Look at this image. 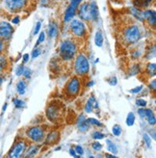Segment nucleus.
<instances>
[{
    "label": "nucleus",
    "instance_id": "f257e3e1",
    "mask_svg": "<svg viewBox=\"0 0 156 158\" xmlns=\"http://www.w3.org/2000/svg\"><path fill=\"white\" fill-rule=\"evenodd\" d=\"M77 51V46L74 41L71 40H65L61 42L59 47V55L64 61L73 60Z\"/></svg>",
    "mask_w": 156,
    "mask_h": 158
},
{
    "label": "nucleus",
    "instance_id": "f03ea898",
    "mask_svg": "<svg viewBox=\"0 0 156 158\" xmlns=\"http://www.w3.org/2000/svg\"><path fill=\"white\" fill-rule=\"evenodd\" d=\"M123 39L129 45L136 44L141 39V31L137 25H130L123 31Z\"/></svg>",
    "mask_w": 156,
    "mask_h": 158
},
{
    "label": "nucleus",
    "instance_id": "7ed1b4c3",
    "mask_svg": "<svg viewBox=\"0 0 156 158\" xmlns=\"http://www.w3.org/2000/svg\"><path fill=\"white\" fill-rule=\"evenodd\" d=\"M74 70L79 75H86L90 71V64L85 55L79 54L76 56L74 62Z\"/></svg>",
    "mask_w": 156,
    "mask_h": 158
},
{
    "label": "nucleus",
    "instance_id": "20e7f679",
    "mask_svg": "<svg viewBox=\"0 0 156 158\" xmlns=\"http://www.w3.org/2000/svg\"><path fill=\"white\" fill-rule=\"evenodd\" d=\"M70 30L73 34L78 38L84 37L86 34V26L83 21L79 20H71L70 22Z\"/></svg>",
    "mask_w": 156,
    "mask_h": 158
},
{
    "label": "nucleus",
    "instance_id": "39448f33",
    "mask_svg": "<svg viewBox=\"0 0 156 158\" xmlns=\"http://www.w3.org/2000/svg\"><path fill=\"white\" fill-rule=\"evenodd\" d=\"M26 149V144L23 141L16 142L8 153V158H21Z\"/></svg>",
    "mask_w": 156,
    "mask_h": 158
},
{
    "label": "nucleus",
    "instance_id": "423d86ee",
    "mask_svg": "<svg viewBox=\"0 0 156 158\" xmlns=\"http://www.w3.org/2000/svg\"><path fill=\"white\" fill-rule=\"evenodd\" d=\"M28 0H5V5L12 13H17L25 8Z\"/></svg>",
    "mask_w": 156,
    "mask_h": 158
},
{
    "label": "nucleus",
    "instance_id": "0eeeda50",
    "mask_svg": "<svg viewBox=\"0 0 156 158\" xmlns=\"http://www.w3.org/2000/svg\"><path fill=\"white\" fill-rule=\"evenodd\" d=\"M27 136L34 142L40 143L44 138V131L40 126H32L27 130Z\"/></svg>",
    "mask_w": 156,
    "mask_h": 158
},
{
    "label": "nucleus",
    "instance_id": "6e6552de",
    "mask_svg": "<svg viewBox=\"0 0 156 158\" xmlns=\"http://www.w3.org/2000/svg\"><path fill=\"white\" fill-rule=\"evenodd\" d=\"M14 33V28L7 21L0 22V39L7 40L11 38V36Z\"/></svg>",
    "mask_w": 156,
    "mask_h": 158
},
{
    "label": "nucleus",
    "instance_id": "1a4fd4ad",
    "mask_svg": "<svg viewBox=\"0 0 156 158\" xmlns=\"http://www.w3.org/2000/svg\"><path fill=\"white\" fill-rule=\"evenodd\" d=\"M67 91L69 95H76L80 91V81L77 77H73L67 85Z\"/></svg>",
    "mask_w": 156,
    "mask_h": 158
},
{
    "label": "nucleus",
    "instance_id": "9d476101",
    "mask_svg": "<svg viewBox=\"0 0 156 158\" xmlns=\"http://www.w3.org/2000/svg\"><path fill=\"white\" fill-rule=\"evenodd\" d=\"M78 15L82 20L90 21L91 20V15H90V4L83 3L80 5L79 10H78Z\"/></svg>",
    "mask_w": 156,
    "mask_h": 158
},
{
    "label": "nucleus",
    "instance_id": "9b49d317",
    "mask_svg": "<svg viewBox=\"0 0 156 158\" xmlns=\"http://www.w3.org/2000/svg\"><path fill=\"white\" fill-rule=\"evenodd\" d=\"M46 115H47V118H48L51 121H55L59 118V115H60L59 107L57 105L51 104L48 108H47Z\"/></svg>",
    "mask_w": 156,
    "mask_h": 158
},
{
    "label": "nucleus",
    "instance_id": "f8f14e48",
    "mask_svg": "<svg viewBox=\"0 0 156 158\" xmlns=\"http://www.w3.org/2000/svg\"><path fill=\"white\" fill-rule=\"evenodd\" d=\"M145 20L148 21V23L152 26H155L156 24V13L154 10H147L144 12Z\"/></svg>",
    "mask_w": 156,
    "mask_h": 158
},
{
    "label": "nucleus",
    "instance_id": "ddd939ff",
    "mask_svg": "<svg viewBox=\"0 0 156 158\" xmlns=\"http://www.w3.org/2000/svg\"><path fill=\"white\" fill-rule=\"evenodd\" d=\"M76 7H74V6H73L71 4L69 5V7L67 8V10H66V13H65V21L66 22H69L71 20L73 19L74 16H75V13H76Z\"/></svg>",
    "mask_w": 156,
    "mask_h": 158
},
{
    "label": "nucleus",
    "instance_id": "4468645a",
    "mask_svg": "<svg viewBox=\"0 0 156 158\" xmlns=\"http://www.w3.org/2000/svg\"><path fill=\"white\" fill-rule=\"evenodd\" d=\"M89 126L90 125L86 123L85 117H84L83 115H81V116L79 117V119H78V123H77L78 129H79V131H81V132H85L89 129Z\"/></svg>",
    "mask_w": 156,
    "mask_h": 158
},
{
    "label": "nucleus",
    "instance_id": "2eb2a0df",
    "mask_svg": "<svg viewBox=\"0 0 156 158\" xmlns=\"http://www.w3.org/2000/svg\"><path fill=\"white\" fill-rule=\"evenodd\" d=\"M90 15H91V20H98V7L95 2H92L90 4Z\"/></svg>",
    "mask_w": 156,
    "mask_h": 158
},
{
    "label": "nucleus",
    "instance_id": "dca6fc26",
    "mask_svg": "<svg viewBox=\"0 0 156 158\" xmlns=\"http://www.w3.org/2000/svg\"><path fill=\"white\" fill-rule=\"evenodd\" d=\"M94 107L98 108V102H97V100H95V99L94 98V96H91V98L88 99L86 105H85V111L87 113H91L93 111Z\"/></svg>",
    "mask_w": 156,
    "mask_h": 158
},
{
    "label": "nucleus",
    "instance_id": "f3484780",
    "mask_svg": "<svg viewBox=\"0 0 156 158\" xmlns=\"http://www.w3.org/2000/svg\"><path fill=\"white\" fill-rule=\"evenodd\" d=\"M130 12L132 13L136 19L140 21L145 20V16H144V12H142L140 9H138L137 7H131L130 8Z\"/></svg>",
    "mask_w": 156,
    "mask_h": 158
},
{
    "label": "nucleus",
    "instance_id": "a211bd4d",
    "mask_svg": "<svg viewBox=\"0 0 156 158\" xmlns=\"http://www.w3.org/2000/svg\"><path fill=\"white\" fill-rule=\"evenodd\" d=\"M58 35V25L55 22H50L48 26V36L50 38H54Z\"/></svg>",
    "mask_w": 156,
    "mask_h": 158
},
{
    "label": "nucleus",
    "instance_id": "6ab92c4d",
    "mask_svg": "<svg viewBox=\"0 0 156 158\" xmlns=\"http://www.w3.org/2000/svg\"><path fill=\"white\" fill-rule=\"evenodd\" d=\"M16 91L20 95H24L26 91V83L24 80H20L16 84Z\"/></svg>",
    "mask_w": 156,
    "mask_h": 158
},
{
    "label": "nucleus",
    "instance_id": "aec40b11",
    "mask_svg": "<svg viewBox=\"0 0 156 158\" xmlns=\"http://www.w3.org/2000/svg\"><path fill=\"white\" fill-rule=\"evenodd\" d=\"M94 44L97 46L98 47H101L103 45V36L101 34L100 31H98L95 33V36H94Z\"/></svg>",
    "mask_w": 156,
    "mask_h": 158
},
{
    "label": "nucleus",
    "instance_id": "412c9836",
    "mask_svg": "<svg viewBox=\"0 0 156 158\" xmlns=\"http://www.w3.org/2000/svg\"><path fill=\"white\" fill-rule=\"evenodd\" d=\"M59 137V133L58 132H52L48 135V137L46 138V143L47 144H52L55 143L57 141V139Z\"/></svg>",
    "mask_w": 156,
    "mask_h": 158
},
{
    "label": "nucleus",
    "instance_id": "4be33fe9",
    "mask_svg": "<svg viewBox=\"0 0 156 158\" xmlns=\"http://www.w3.org/2000/svg\"><path fill=\"white\" fill-rule=\"evenodd\" d=\"M106 144H107V149L109 151L113 154H116L118 153V149H117V145L114 144L113 142H111L110 140H106Z\"/></svg>",
    "mask_w": 156,
    "mask_h": 158
},
{
    "label": "nucleus",
    "instance_id": "5701e85b",
    "mask_svg": "<svg viewBox=\"0 0 156 158\" xmlns=\"http://www.w3.org/2000/svg\"><path fill=\"white\" fill-rule=\"evenodd\" d=\"M155 71H156V65H155V63L147 64V74L151 76H154L155 75Z\"/></svg>",
    "mask_w": 156,
    "mask_h": 158
},
{
    "label": "nucleus",
    "instance_id": "b1692460",
    "mask_svg": "<svg viewBox=\"0 0 156 158\" xmlns=\"http://www.w3.org/2000/svg\"><path fill=\"white\" fill-rule=\"evenodd\" d=\"M152 0H136L135 5L138 7H147L151 3Z\"/></svg>",
    "mask_w": 156,
    "mask_h": 158
},
{
    "label": "nucleus",
    "instance_id": "393cba45",
    "mask_svg": "<svg viewBox=\"0 0 156 158\" xmlns=\"http://www.w3.org/2000/svg\"><path fill=\"white\" fill-rule=\"evenodd\" d=\"M134 123H135V116L133 113L130 112V113H128L127 118H126V124L128 126H132L134 124Z\"/></svg>",
    "mask_w": 156,
    "mask_h": 158
},
{
    "label": "nucleus",
    "instance_id": "a878e982",
    "mask_svg": "<svg viewBox=\"0 0 156 158\" xmlns=\"http://www.w3.org/2000/svg\"><path fill=\"white\" fill-rule=\"evenodd\" d=\"M86 123L89 124V125H97V126H102V124L100 123L99 120H95V119H93V118H89V119H86Z\"/></svg>",
    "mask_w": 156,
    "mask_h": 158
},
{
    "label": "nucleus",
    "instance_id": "bb28decb",
    "mask_svg": "<svg viewBox=\"0 0 156 158\" xmlns=\"http://www.w3.org/2000/svg\"><path fill=\"white\" fill-rule=\"evenodd\" d=\"M38 151V147H31L29 149L28 153L25 155V158H31L33 155H35Z\"/></svg>",
    "mask_w": 156,
    "mask_h": 158
},
{
    "label": "nucleus",
    "instance_id": "cd10ccee",
    "mask_svg": "<svg viewBox=\"0 0 156 158\" xmlns=\"http://www.w3.org/2000/svg\"><path fill=\"white\" fill-rule=\"evenodd\" d=\"M112 132L115 136H119L122 134V127L119 126V124H115L112 128Z\"/></svg>",
    "mask_w": 156,
    "mask_h": 158
},
{
    "label": "nucleus",
    "instance_id": "c85d7f7f",
    "mask_svg": "<svg viewBox=\"0 0 156 158\" xmlns=\"http://www.w3.org/2000/svg\"><path fill=\"white\" fill-rule=\"evenodd\" d=\"M6 66H7V59H6L5 56L0 55V71L4 70Z\"/></svg>",
    "mask_w": 156,
    "mask_h": 158
},
{
    "label": "nucleus",
    "instance_id": "c756f323",
    "mask_svg": "<svg viewBox=\"0 0 156 158\" xmlns=\"http://www.w3.org/2000/svg\"><path fill=\"white\" fill-rule=\"evenodd\" d=\"M13 102H14V104L16 108H22L23 106H24V102L20 99H14Z\"/></svg>",
    "mask_w": 156,
    "mask_h": 158
},
{
    "label": "nucleus",
    "instance_id": "7c9ffc66",
    "mask_svg": "<svg viewBox=\"0 0 156 158\" xmlns=\"http://www.w3.org/2000/svg\"><path fill=\"white\" fill-rule=\"evenodd\" d=\"M144 141H145L146 145H147V148L151 147V139L148 136L147 133H145V134H144Z\"/></svg>",
    "mask_w": 156,
    "mask_h": 158
},
{
    "label": "nucleus",
    "instance_id": "2f4dec72",
    "mask_svg": "<svg viewBox=\"0 0 156 158\" xmlns=\"http://www.w3.org/2000/svg\"><path fill=\"white\" fill-rule=\"evenodd\" d=\"M93 138L94 140H101V139L104 138V134H103V133H101V132L95 131V132L93 133Z\"/></svg>",
    "mask_w": 156,
    "mask_h": 158
},
{
    "label": "nucleus",
    "instance_id": "473e14b6",
    "mask_svg": "<svg viewBox=\"0 0 156 158\" xmlns=\"http://www.w3.org/2000/svg\"><path fill=\"white\" fill-rule=\"evenodd\" d=\"M44 39H45V33H44V32H41V33L40 34V37H39V39H38V41H37V44H36L35 47H37L40 44H41V42H44Z\"/></svg>",
    "mask_w": 156,
    "mask_h": 158
},
{
    "label": "nucleus",
    "instance_id": "72a5a7b5",
    "mask_svg": "<svg viewBox=\"0 0 156 158\" xmlns=\"http://www.w3.org/2000/svg\"><path fill=\"white\" fill-rule=\"evenodd\" d=\"M23 71H24V66H23V65H20V66L16 68V74L17 76H20V75H22Z\"/></svg>",
    "mask_w": 156,
    "mask_h": 158
},
{
    "label": "nucleus",
    "instance_id": "f704fd0d",
    "mask_svg": "<svg viewBox=\"0 0 156 158\" xmlns=\"http://www.w3.org/2000/svg\"><path fill=\"white\" fill-rule=\"evenodd\" d=\"M41 50L40 49L39 47H35V49L33 50L32 52V57L33 58H37L41 55Z\"/></svg>",
    "mask_w": 156,
    "mask_h": 158
},
{
    "label": "nucleus",
    "instance_id": "c9c22d12",
    "mask_svg": "<svg viewBox=\"0 0 156 158\" xmlns=\"http://www.w3.org/2000/svg\"><path fill=\"white\" fill-rule=\"evenodd\" d=\"M92 147L94 150H100L102 149V145H101L99 142H94V143H93Z\"/></svg>",
    "mask_w": 156,
    "mask_h": 158
},
{
    "label": "nucleus",
    "instance_id": "e433bc0d",
    "mask_svg": "<svg viewBox=\"0 0 156 158\" xmlns=\"http://www.w3.org/2000/svg\"><path fill=\"white\" fill-rule=\"evenodd\" d=\"M136 105L141 106V107H145L147 105V101L145 99H137L136 100Z\"/></svg>",
    "mask_w": 156,
    "mask_h": 158
},
{
    "label": "nucleus",
    "instance_id": "4c0bfd02",
    "mask_svg": "<svg viewBox=\"0 0 156 158\" xmlns=\"http://www.w3.org/2000/svg\"><path fill=\"white\" fill-rule=\"evenodd\" d=\"M41 26V21H38L37 23H36V27H35V29H34V35H37V34L40 32Z\"/></svg>",
    "mask_w": 156,
    "mask_h": 158
},
{
    "label": "nucleus",
    "instance_id": "58836bf2",
    "mask_svg": "<svg viewBox=\"0 0 156 158\" xmlns=\"http://www.w3.org/2000/svg\"><path fill=\"white\" fill-rule=\"evenodd\" d=\"M147 121H148V124H151V125H154L156 124V119H155L154 115H152V116H151V117H148L147 118Z\"/></svg>",
    "mask_w": 156,
    "mask_h": 158
},
{
    "label": "nucleus",
    "instance_id": "ea45409f",
    "mask_svg": "<svg viewBox=\"0 0 156 158\" xmlns=\"http://www.w3.org/2000/svg\"><path fill=\"white\" fill-rule=\"evenodd\" d=\"M138 114L140 115V117L142 119H146V109H144V108H141L138 110Z\"/></svg>",
    "mask_w": 156,
    "mask_h": 158
},
{
    "label": "nucleus",
    "instance_id": "a19ab883",
    "mask_svg": "<svg viewBox=\"0 0 156 158\" xmlns=\"http://www.w3.org/2000/svg\"><path fill=\"white\" fill-rule=\"evenodd\" d=\"M142 90H143V86H138V87H136L134 89L130 90V93H132V94H138V93H140Z\"/></svg>",
    "mask_w": 156,
    "mask_h": 158
},
{
    "label": "nucleus",
    "instance_id": "79ce46f5",
    "mask_svg": "<svg viewBox=\"0 0 156 158\" xmlns=\"http://www.w3.org/2000/svg\"><path fill=\"white\" fill-rule=\"evenodd\" d=\"M74 150H75V153H77L79 155H83V153H84V150H83L81 145H76Z\"/></svg>",
    "mask_w": 156,
    "mask_h": 158
},
{
    "label": "nucleus",
    "instance_id": "37998d69",
    "mask_svg": "<svg viewBox=\"0 0 156 158\" xmlns=\"http://www.w3.org/2000/svg\"><path fill=\"white\" fill-rule=\"evenodd\" d=\"M23 75H24L26 78H29L30 76H31V70H30V69H24V71H23Z\"/></svg>",
    "mask_w": 156,
    "mask_h": 158
},
{
    "label": "nucleus",
    "instance_id": "c03bdc74",
    "mask_svg": "<svg viewBox=\"0 0 156 158\" xmlns=\"http://www.w3.org/2000/svg\"><path fill=\"white\" fill-rule=\"evenodd\" d=\"M81 2H82V0H71V1H70V4L73 5V6H74V7H76V8H77Z\"/></svg>",
    "mask_w": 156,
    "mask_h": 158
},
{
    "label": "nucleus",
    "instance_id": "a18cd8bd",
    "mask_svg": "<svg viewBox=\"0 0 156 158\" xmlns=\"http://www.w3.org/2000/svg\"><path fill=\"white\" fill-rule=\"evenodd\" d=\"M20 16H16V17H14L13 20H12V22H13V24H17L20 22Z\"/></svg>",
    "mask_w": 156,
    "mask_h": 158
},
{
    "label": "nucleus",
    "instance_id": "49530a36",
    "mask_svg": "<svg viewBox=\"0 0 156 158\" xmlns=\"http://www.w3.org/2000/svg\"><path fill=\"white\" fill-rule=\"evenodd\" d=\"M29 54H24V55H23V63H27L28 61H29Z\"/></svg>",
    "mask_w": 156,
    "mask_h": 158
},
{
    "label": "nucleus",
    "instance_id": "de8ad7c7",
    "mask_svg": "<svg viewBox=\"0 0 156 158\" xmlns=\"http://www.w3.org/2000/svg\"><path fill=\"white\" fill-rule=\"evenodd\" d=\"M111 79H112V80L109 81V84H110V85H116V84H117V78H116L115 76H114V77H112Z\"/></svg>",
    "mask_w": 156,
    "mask_h": 158
},
{
    "label": "nucleus",
    "instance_id": "09e8293b",
    "mask_svg": "<svg viewBox=\"0 0 156 158\" xmlns=\"http://www.w3.org/2000/svg\"><path fill=\"white\" fill-rule=\"evenodd\" d=\"M69 153H70L71 155H73L74 158H79V157H78V156L76 155V153H75V150H74L73 149H70V150H69Z\"/></svg>",
    "mask_w": 156,
    "mask_h": 158
},
{
    "label": "nucleus",
    "instance_id": "8fccbe9b",
    "mask_svg": "<svg viewBox=\"0 0 156 158\" xmlns=\"http://www.w3.org/2000/svg\"><path fill=\"white\" fill-rule=\"evenodd\" d=\"M3 49H4V42L1 39H0V53L3 51Z\"/></svg>",
    "mask_w": 156,
    "mask_h": 158
},
{
    "label": "nucleus",
    "instance_id": "3c124183",
    "mask_svg": "<svg viewBox=\"0 0 156 158\" xmlns=\"http://www.w3.org/2000/svg\"><path fill=\"white\" fill-rule=\"evenodd\" d=\"M151 88L155 90V88H156V80H155V79H154V80H152V83H151Z\"/></svg>",
    "mask_w": 156,
    "mask_h": 158
},
{
    "label": "nucleus",
    "instance_id": "603ef678",
    "mask_svg": "<svg viewBox=\"0 0 156 158\" xmlns=\"http://www.w3.org/2000/svg\"><path fill=\"white\" fill-rule=\"evenodd\" d=\"M105 156H106L107 158H118V157H117V156H115V155H113V154L111 155V154H108V153H106V154H105Z\"/></svg>",
    "mask_w": 156,
    "mask_h": 158
},
{
    "label": "nucleus",
    "instance_id": "864d4df0",
    "mask_svg": "<svg viewBox=\"0 0 156 158\" xmlns=\"http://www.w3.org/2000/svg\"><path fill=\"white\" fill-rule=\"evenodd\" d=\"M94 81H91V82H89L87 84V87H92V86H94Z\"/></svg>",
    "mask_w": 156,
    "mask_h": 158
},
{
    "label": "nucleus",
    "instance_id": "5fc2aeb1",
    "mask_svg": "<svg viewBox=\"0 0 156 158\" xmlns=\"http://www.w3.org/2000/svg\"><path fill=\"white\" fill-rule=\"evenodd\" d=\"M6 108H7V103H5V104H4V106H3V112H5Z\"/></svg>",
    "mask_w": 156,
    "mask_h": 158
},
{
    "label": "nucleus",
    "instance_id": "6e6d98bb",
    "mask_svg": "<svg viewBox=\"0 0 156 158\" xmlns=\"http://www.w3.org/2000/svg\"><path fill=\"white\" fill-rule=\"evenodd\" d=\"M2 82H3V79H2V77H1V76H0V86H1Z\"/></svg>",
    "mask_w": 156,
    "mask_h": 158
},
{
    "label": "nucleus",
    "instance_id": "4d7b16f0",
    "mask_svg": "<svg viewBox=\"0 0 156 158\" xmlns=\"http://www.w3.org/2000/svg\"><path fill=\"white\" fill-rule=\"evenodd\" d=\"M89 158H94V156H89Z\"/></svg>",
    "mask_w": 156,
    "mask_h": 158
}]
</instances>
